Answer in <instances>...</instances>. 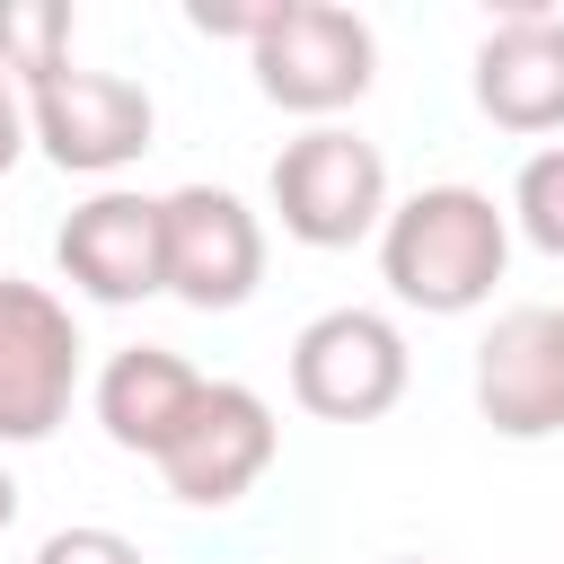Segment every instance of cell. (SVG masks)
<instances>
[{"label":"cell","instance_id":"5","mask_svg":"<svg viewBox=\"0 0 564 564\" xmlns=\"http://www.w3.org/2000/svg\"><path fill=\"white\" fill-rule=\"evenodd\" d=\"M79 326L44 282L0 273V441L35 449L62 432L70 397H79Z\"/></svg>","mask_w":564,"mask_h":564},{"label":"cell","instance_id":"6","mask_svg":"<svg viewBox=\"0 0 564 564\" xmlns=\"http://www.w3.org/2000/svg\"><path fill=\"white\" fill-rule=\"evenodd\" d=\"M53 264L70 291H88L97 308H141L167 291V194H132V185H97L88 203H70V220L53 229Z\"/></svg>","mask_w":564,"mask_h":564},{"label":"cell","instance_id":"2","mask_svg":"<svg viewBox=\"0 0 564 564\" xmlns=\"http://www.w3.org/2000/svg\"><path fill=\"white\" fill-rule=\"evenodd\" d=\"M264 194H273L282 238H300V247H317V256L379 238L388 212H397V203H388V159H379V141H361L352 123H308V132H291V141L273 150Z\"/></svg>","mask_w":564,"mask_h":564},{"label":"cell","instance_id":"14","mask_svg":"<svg viewBox=\"0 0 564 564\" xmlns=\"http://www.w3.org/2000/svg\"><path fill=\"white\" fill-rule=\"evenodd\" d=\"M511 229L538 247V256H555L564 264V141H546V150H529L520 159V176H511Z\"/></svg>","mask_w":564,"mask_h":564},{"label":"cell","instance_id":"1","mask_svg":"<svg viewBox=\"0 0 564 564\" xmlns=\"http://www.w3.org/2000/svg\"><path fill=\"white\" fill-rule=\"evenodd\" d=\"M511 264V212L485 185H423L379 229V282L423 317H467Z\"/></svg>","mask_w":564,"mask_h":564},{"label":"cell","instance_id":"3","mask_svg":"<svg viewBox=\"0 0 564 564\" xmlns=\"http://www.w3.org/2000/svg\"><path fill=\"white\" fill-rule=\"evenodd\" d=\"M247 70L256 88L282 106V115H308V123H335L344 106H361V88L379 79V35L361 9H335V0H273L256 44H247Z\"/></svg>","mask_w":564,"mask_h":564},{"label":"cell","instance_id":"4","mask_svg":"<svg viewBox=\"0 0 564 564\" xmlns=\"http://www.w3.org/2000/svg\"><path fill=\"white\" fill-rule=\"evenodd\" d=\"M414 379L397 317L379 308H317L291 335V405L317 423H379Z\"/></svg>","mask_w":564,"mask_h":564},{"label":"cell","instance_id":"17","mask_svg":"<svg viewBox=\"0 0 564 564\" xmlns=\"http://www.w3.org/2000/svg\"><path fill=\"white\" fill-rule=\"evenodd\" d=\"M9 520H18V476L0 467V529H9Z\"/></svg>","mask_w":564,"mask_h":564},{"label":"cell","instance_id":"10","mask_svg":"<svg viewBox=\"0 0 564 564\" xmlns=\"http://www.w3.org/2000/svg\"><path fill=\"white\" fill-rule=\"evenodd\" d=\"M264 282V220L229 185H176L167 194V300L220 317L247 308Z\"/></svg>","mask_w":564,"mask_h":564},{"label":"cell","instance_id":"18","mask_svg":"<svg viewBox=\"0 0 564 564\" xmlns=\"http://www.w3.org/2000/svg\"><path fill=\"white\" fill-rule=\"evenodd\" d=\"M397 564H423V555H397Z\"/></svg>","mask_w":564,"mask_h":564},{"label":"cell","instance_id":"16","mask_svg":"<svg viewBox=\"0 0 564 564\" xmlns=\"http://www.w3.org/2000/svg\"><path fill=\"white\" fill-rule=\"evenodd\" d=\"M26 141H35V132H26V97H18V79L0 70V176L26 159Z\"/></svg>","mask_w":564,"mask_h":564},{"label":"cell","instance_id":"15","mask_svg":"<svg viewBox=\"0 0 564 564\" xmlns=\"http://www.w3.org/2000/svg\"><path fill=\"white\" fill-rule=\"evenodd\" d=\"M35 564H141V546L123 529H106V520H70V529H53L35 546Z\"/></svg>","mask_w":564,"mask_h":564},{"label":"cell","instance_id":"13","mask_svg":"<svg viewBox=\"0 0 564 564\" xmlns=\"http://www.w3.org/2000/svg\"><path fill=\"white\" fill-rule=\"evenodd\" d=\"M0 70L18 79V97L62 79L70 70V9L62 0H0Z\"/></svg>","mask_w":564,"mask_h":564},{"label":"cell","instance_id":"11","mask_svg":"<svg viewBox=\"0 0 564 564\" xmlns=\"http://www.w3.org/2000/svg\"><path fill=\"white\" fill-rule=\"evenodd\" d=\"M476 115L520 132V141L564 132V9L511 0L485 26V44H476Z\"/></svg>","mask_w":564,"mask_h":564},{"label":"cell","instance_id":"12","mask_svg":"<svg viewBox=\"0 0 564 564\" xmlns=\"http://www.w3.org/2000/svg\"><path fill=\"white\" fill-rule=\"evenodd\" d=\"M203 370L185 361V352H167V344H123L106 370H97V432L115 441V449H132V458H150L159 467V449L185 432V414L203 405Z\"/></svg>","mask_w":564,"mask_h":564},{"label":"cell","instance_id":"8","mask_svg":"<svg viewBox=\"0 0 564 564\" xmlns=\"http://www.w3.org/2000/svg\"><path fill=\"white\" fill-rule=\"evenodd\" d=\"M26 132H35V150L62 167V176H115V167H132L141 150H150V132H159V106H150V88L141 79H123V70H62V79H44L35 97H26Z\"/></svg>","mask_w":564,"mask_h":564},{"label":"cell","instance_id":"7","mask_svg":"<svg viewBox=\"0 0 564 564\" xmlns=\"http://www.w3.org/2000/svg\"><path fill=\"white\" fill-rule=\"evenodd\" d=\"M282 449V423L273 405L247 388V379H212L203 405L185 414V432L159 449V485L185 502V511H229L256 494V476L273 467Z\"/></svg>","mask_w":564,"mask_h":564},{"label":"cell","instance_id":"9","mask_svg":"<svg viewBox=\"0 0 564 564\" xmlns=\"http://www.w3.org/2000/svg\"><path fill=\"white\" fill-rule=\"evenodd\" d=\"M476 414L502 441H555L564 432V308L555 300H520L485 326L476 344Z\"/></svg>","mask_w":564,"mask_h":564}]
</instances>
